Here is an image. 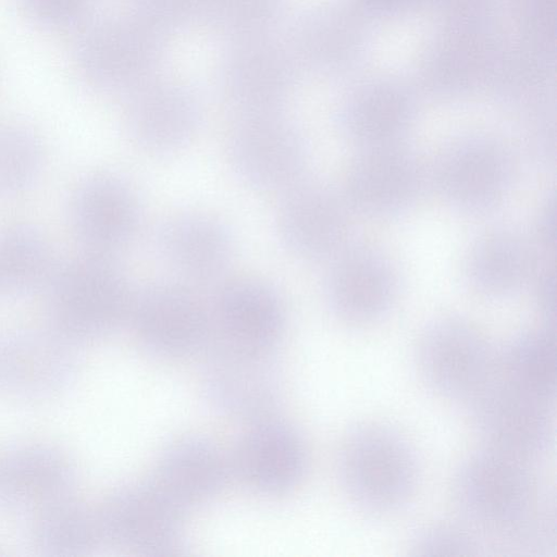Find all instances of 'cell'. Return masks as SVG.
<instances>
[{
  "label": "cell",
  "instance_id": "33",
  "mask_svg": "<svg viewBox=\"0 0 557 557\" xmlns=\"http://www.w3.org/2000/svg\"><path fill=\"white\" fill-rule=\"evenodd\" d=\"M556 0H520V16L532 48L549 54L555 42Z\"/></svg>",
  "mask_w": 557,
  "mask_h": 557
},
{
  "label": "cell",
  "instance_id": "1",
  "mask_svg": "<svg viewBox=\"0 0 557 557\" xmlns=\"http://www.w3.org/2000/svg\"><path fill=\"white\" fill-rule=\"evenodd\" d=\"M166 35L133 9L102 15L82 29L73 62L89 87L128 95L157 76L166 53Z\"/></svg>",
  "mask_w": 557,
  "mask_h": 557
},
{
  "label": "cell",
  "instance_id": "16",
  "mask_svg": "<svg viewBox=\"0 0 557 557\" xmlns=\"http://www.w3.org/2000/svg\"><path fill=\"white\" fill-rule=\"evenodd\" d=\"M333 259L325 281V299L333 314L351 325L381 320L398 288L388 258L374 248L356 246L344 248Z\"/></svg>",
  "mask_w": 557,
  "mask_h": 557
},
{
  "label": "cell",
  "instance_id": "7",
  "mask_svg": "<svg viewBox=\"0 0 557 557\" xmlns=\"http://www.w3.org/2000/svg\"><path fill=\"white\" fill-rule=\"evenodd\" d=\"M227 151L238 176L264 191L295 186L309 159L304 134L280 112L243 115L230 135Z\"/></svg>",
  "mask_w": 557,
  "mask_h": 557
},
{
  "label": "cell",
  "instance_id": "14",
  "mask_svg": "<svg viewBox=\"0 0 557 557\" xmlns=\"http://www.w3.org/2000/svg\"><path fill=\"white\" fill-rule=\"evenodd\" d=\"M350 227L343 195L321 183L299 182L288 190L276 214V230L295 256L317 261L345 247Z\"/></svg>",
  "mask_w": 557,
  "mask_h": 557
},
{
  "label": "cell",
  "instance_id": "21",
  "mask_svg": "<svg viewBox=\"0 0 557 557\" xmlns=\"http://www.w3.org/2000/svg\"><path fill=\"white\" fill-rule=\"evenodd\" d=\"M157 250L183 278L205 282L219 277L233 257L228 227L210 214L186 212L170 216L158 228Z\"/></svg>",
  "mask_w": 557,
  "mask_h": 557
},
{
  "label": "cell",
  "instance_id": "34",
  "mask_svg": "<svg viewBox=\"0 0 557 557\" xmlns=\"http://www.w3.org/2000/svg\"><path fill=\"white\" fill-rule=\"evenodd\" d=\"M535 300L546 324L554 326L555 321V271L546 265L537 273L535 281Z\"/></svg>",
  "mask_w": 557,
  "mask_h": 557
},
{
  "label": "cell",
  "instance_id": "28",
  "mask_svg": "<svg viewBox=\"0 0 557 557\" xmlns=\"http://www.w3.org/2000/svg\"><path fill=\"white\" fill-rule=\"evenodd\" d=\"M48 267L47 248L33 230L13 227L0 235V287H30L41 280Z\"/></svg>",
  "mask_w": 557,
  "mask_h": 557
},
{
  "label": "cell",
  "instance_id": "17",
  "mask_svg": "<svg viewBox=\"0 0 557 557\" xmlns=\"http://www.w3.org/2000/svg\"><path fill=\"white\" fill-rule=\"evenodd\" d=\"M231 469L251 490L283 495L299 485L308 454L299 433L272 417L251 422L230 459Z\"/></svg>",
  "mask_w": 557,
  "mask_h": 557
},
{
  "label": "cell",
  "instance_id": "30",
  "mask_svg": "<svg viewBox=\"0 0 557 557\" xmlns=\"http://www.w3.org/2000/svg\"><path fill=\"white\" fill-rule=\"evenodd\" d=\"M480 544L466 530L451 522H435L420 529L411 539V555H474Z\"/></svg>",
  "mask_w": 557,
  "mask_h": 557
},
{
  "label": "cell",
  "instance_id": "19",
  "mask_svg": "<svg viewBox=\"0 0 557 557\" xmlns=\"http://www.w3.org/2000/svg\"><path fill=\"white\" fill-rule=\"evenodd\" d=\"M70 214L78 238L94 253L107 256L136 237L141 210L133 187L113 174H96L73 194Z\"/></svg>",
  "mask_w": 557,
  "mask_h": 557
},
{
  "label": "cell",
  "instance_id": "27",
  "mask_svg": "<svg viewBox=\"0 0 557 557\" xmlns=\"http://www.w3.org/2000/svg\"><path fill=\"white\" fill-rule=\"evenodd\" d=\"M285 0H206L201 22L227 40L271 34Z\"/></svg>",
  "mask_w": 557,
  "mask_h": 557
},
{
  "label": "cell",
  "instance_id": "2",
  "mask_svg": "<svg viewBox=\"0 0 557 557\" xmlns=\"http://www.w3.org/2000/svg\"><path fill=\"white\" fill-rule=\"evenodd\" d=\"M343 490L360 509L391 513L406 506L419 481L414 449L397 430L379 422L351 429L338 451Z\"/></svg>",
  "mask_w": 557,
  "mask_h": 557
},
{
  "label": "cell",
  "instance_id": "20",
  "mask_svg": "<svg viewBox=\"0 0 557 557\" xmlns=\"http://www.w3.org/2000/svg\"><path fill=\"white\" fill-rule=\"evenodd\" d=\"M55 294L74 325L90 334L112 331L127 320L134 297L122 272L96 253L62 273Z\"/></svg>",
  "mask_w": 557,
  "mask_h": 557
},
{
  "label": "cell",
  "instance_id": "31",
  "mask_svg": "<svg viewBox=\"0 0 557 557\" xmlns=\"http://www.w3.org/2000/svg\"><path fill=\"white\" fill-rule=\"evenodd\" d=\"M132 9L169 33L201 21L206 0H131Z\"/></svg>",
  "mask_w": 557,
  "mask_h": 557
},
{
  "label": "cell",
  "instance_id": "13",
  "mask_svg": "<svg viewBox=\"0 0 557 557\" xmlns=\"http://www.w3.org/2000/svg\"><path fill=\"white\" fill-rule=\"evenodd\" d=\"M202 115V101L193 87L156 76L128 94L125 121L141 149L170 153L191 140Z\"/></svg>",
  "mask_w": 557,
  "mask_h": 557
},
{
  "label": "cell",
  "instance_id": "23",
  "mask_svg": "<svg viewBox=\"0 0 557 557\" xmlns=\"http://www.w3.org/2000/svg\"><path fill=\"white\" fill-rule=\"evenodd\" d=\"M231 470L230 460L212 441L188 436L162 451L150 481L185 511L215 497Z\"/></svg>",
  "mask_w": 557,
  "mask_h": 557
},
{
  "label": "cell",
  "instance_id": "12",
  "mask_svg": "<svg viewBox=\"0 0 557 557\" xmlns=\"http://www.w3.org/2000/svg\"><path fill=\"white\" fill-rule=\"evenodd\" d=\"M183 515L151 481L139 482L110 499L104 528L114 543L135 555L175 556L185 548Z\"/></svg>",
  "mask_w": 557,
  "mask_h": 557
},
{
  "label": "cell",
  "instance_id": "32",
  "mask_svg": "<svg viewBox=\"0 0 557 557\" xmlns=\"http://www.w3.org/2000/svg\"><path fill=\"white\" fill-rule=\"evenodd\" d=\"M28 15L41 26L62 29L79 24L92 0H21Z\"/></svg>",
  "mask_w": 557,
  "mask_h": 557
},
{
  "label": "cell",
  "instance_id": "10",
  "mask_svg": "<svg viewBox=\"0 0 557 557\" xmlns=\"http://www.w3.org/2000/svg\"><path fill=\"white\" fill-rule=\"evenodd\" d=\"M128 319L141 345L166 359L203 350L212 333L211 312L180 284L152 285L134 296Z\"/></svg>",
  "mask_w": 557,
  "mask_h": 557
},
{
  "label": "cell",
  "instance_id": "8",
  "mask_svg": "<svg viewBox=\"0 0 557 557\" xmlns=\"http://www.w3.org/2000/svg\"><path fill=\"white\" fill-rule=\"evenodd\" d=\"M205 393L214 409L246 421L272 417L281 398L274 352L247 350L210 337Z\"/></svg>",
  "mask_w": 557,
  "mask_h": 557
},
{
  "label": "cell",
  "instance_id": "24",
  "mask_svg": "<svg viewBox=\"0 0 557 557\" xmlns=\"http://www.w3.org/2000/svg\"><path fill=\"white\" fill-rule=\"evenodd\" d=\"M299 69L320 74L343 70L360 49L359 23L338 7H318L300 13L285 41Z\"/></svg>",
  "mask_w": 557,
  "mask_h": 557
},
{
  "label": "cell",
  "instance_id": "29",
  "mask_svg": "<svg viewBox=\"0 0 557 557\" xmlns=\"http://www.w3.org/2000/svg\"><path fill=\"white\" fill-rule=\"evenodd\" d=\"M39 163L36 137L24 126L0 124V194L18 191L27 186Z\"/></svg>",
  "mask_w": 557,
  "mask_h": 557
},
{
  "label": "cell",
  "instance_id": "11",
  "mask_svg": "<svg viewBox=\"0 0 557 557\" xmlns=\"http://www.w3.org/2000/svg\"><path fill=\"white\" fill-rule=\"evenodd\" d=\"M422 182L420 160L400 143L364 147L349 162L341 194L350 209L389 218L416 202Z\"/></svg>",
  "mask_w": 557,
  "mask_h": 557
},
{
  "label": "cell",
  "instance_id": "5",
  "mask_svg": "<svg viewBox=\"0 0 557 557\" xmlns=\"http://www.w3.org/2000/svg\"><path fill=\"white\" fill-rule=\"evenodd\" d=\"M417 364L428 386L469 404L496 375V356L479 330L458 317L429 323L417 345Z\"/></svg>",
  "mask_w": 557,
  "mask_h": 557
},
{
  "label": "cell",
  "instance_id": "3",
  "mask_svg": "<svg viewBox=\"0 0 557 557\" xmlns=\"http://www.w3.org/2000/svg\"><path fill=\"white\" fill-rule=\"evenodd\" d=\"M455 500L472 523L492 531L524 533L537 517V493L529 463L483 447L456 471Z\"/></svg>",
  "mask_w": 557,
  "mask_h": 557
},
{
  "label": "cell",
  "instance_id": "36",
  "mask_svg": "<svg viewBox=\"0 0 557 557\" xmlns=\"http://www.w3.org/2000/svg\"><path fill=\"white\" fill-rule=\"evenodd\" d=\"M419 0H359L360 4L374 14H394L411 8Z\"/></svg>",
  "mask_w": 557,
  "mask_h": 557
},
{
  "label": "cell",
  "instance_id": "25",
  "mask_svg": "<svg viewBox=\"0 0 557 557\" xmlns=\"http://www.w3.org/2000/svg\"><path fill=\"white\" fill-rule=\"evenodd\" d=\"M533 271L531 247L518 233L506 228L479 236L468 248L462 265L470 289L491 299L513 295Z\"/></svg>",
  "mask_w": 557,
  "mask_h": 557
},
{
  "label": "cell",
  "instance_id": "15",
  "mask_svg": "<svg viewBox=\"0 0 557 557\" xmlns=\"http://www.w3.org/2000/svg\"><path fill=\"white\" fill-rule=\"evenodd\" d=\"M499 44L484 16L456 17L429 47L422 72L440 96H460L500 66Z\"/></svg>",
  "mask_w": 557,
  "mask_h": 557
},
{
  "label": "cell",
  "instance_id": "35",
  "mask_svg": "<svg viewBox=\"0 0 557 557\" xmlns=\"http://www.w3.org/2000/svg\"><path fill=\"white\" fill-rule=\"evenodd\" d=\"M535 232L540 245L546 249H554L555 245V197L549 196L540 209L536 218Z\"/></svg>",
  "mask_w": 557,
  "mask_h": 557
},
{
  "label": "cell",
  "instance_id": "4",
  "mask_svg": "<svg viewBox=\"0 0 557 557\" xmlns=\"http://www.w3.org/2000/svg\"><path fill=\"white\" fill-rule=\"evenodd\" d=\"M515 162L505 143L492 135L471 133L443 146L432 166L441 198L468 214L487 212L509 193Z\"/></svg>",
  "mask_w": 557,
  "mask_h": 557
},
{
  "label": "cell",
  "instance_id": "26",
  "mask_svg": "<svg viewBox=\"0 0 557 557\" xmlns=\"http://www.w3.org/2000/svg\"><path fill=\"white\" fill-rule=\"evenodd\" d=\"M496 375L546 404L556 395L554 326L523 331L510 339L496 358Z\"/></svg>",
  "mask_w": 557,
  "mask_h": 557
},
{
  "label": "cell",
  "instance_id": "6",
  "mask_svg": "<svg viewBox=\"0 0 557 557\" xmlns=\"http://www.w3.org/2000/svg\"><path fill=\"white\" fill-rule=\"evenodd\" d=\"M299 67L286 42L261 35L228 40L218 66L225 100L242 115L280 112Z\"/></svg>",
  "mask_w": 557,
  "mask_h": 557
},
{
  "label": "cell",
  "instance_id": "22",
  "mask_svg": "<svg viewBox=\"0 0 557 557\" xmlns=\"http://www.w3.org/2000/svg\"><path fill=\"white\" fill-rule=\"evenodd\" d=\"M417 106L401 84L379 79L357 88L341 104V133L360 148L400 143L411 128Z\"/></svg>",
  "mask_w": 557,
  "mask_h": 557
},
{
  "label": "cell",
  "instance_id": "9",
  "mask_svg": "<svg viewBox=\"0 0 557 557\" xmlns=\"http://www.w3.org/2000/svg\"><path fill=\"white\" fill-rule=\"evenodd\" d=\"M468 405L484 447L528 463L547 453L553 442L549 404L495 375Z\"/></svg>",
  "mask_w": 557,
  "mask_h": 557
},
{
  "label": "cell",
  "instance_id": "18",
  "mask_svg": "<svg viewBox=\"0 0 557 557\" xmlns=\"http://www.w3.org/2000/svg\"><path fill=\"white\" fill-rule=\"evenodd\" d=\"M211 319V337L262 352H274L286 323L281 296L271 285L253 277L234 278L221 286Z\"/></svg>",
  "mask_w": 557,
  "mask_h": 557
}]
</instances>
